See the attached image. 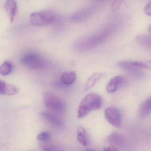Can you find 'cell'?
<instances>
[{"label": "cell", "mask_w": 151, "mask_h": 151, "mask_svg": "<svg viewBox=\"0 0 151 151\" xmlns=\"http://www.w3.org/2000/svg\"><path fill=\"white\" fill-rule=\"evenodd\" d=\"M102 99L101 96L96 93L87 94L81 100L77 112V117L83 119L91 111L98 110L101 107Z\"/></svg>", "instance_id": "cell-1"}, {"label": "cell", "mask_w": 151, "mask_h": 151, "mask_svg": "<svg viewBox=\"0 0 151 151\" xmlns=\"http://www.w3.org/2000/svg\"><path fill=\"white\" fill-rule=\"evenodd\" d=\"M56 19V15L53 12L41 11L33 12L30 15L31 24L36 26L48 25L52 24Z\"/></svg>", "instance_id": "cell-2"}, {"label": "cell", "mask_w": 151, "mask_h": 151, "mask_svg": "<svg viewBox=\"0 0 151 151\" xmlns=\"http://www.w3.org/2000/svg\"><path fill=\"white\" fill-rule=\"evenodd\" d=\"M21 61L26 67L33 70L43 69L47 65V63L44 58L35 53H29L25 55Z\"/></svg>", "instance_id": "cell-3"}, {"label": "cell", "mask_w": 151, "mask_h": 151, "mask_svg": "<svg viewBox=\"0 0 151 151\" xmlns=\"http://www.w3.org/2000/svg\"><path fill=\"white\" fill-rule=\"evenodd\" d=\"M45 106L54 111L62 112L65 110V105L63 101L57 95L51 92H45L43 95Z\"/></svg>", "instance_id": "cell-4"}, {"label": "cell", "mask_w": 151, "mask_h": 151, "mask_svg": "<svg viewBox=\"0 0 151 151\" xmlns=\"http://www.w3.org/2000/svg\"><path fill=\"white\" fill-rule=\"evenodd\" d=\"M105 117L106 121L115 127H119L121 124V115L119 110L116 107L111 106L105 110Z\"/></svg>", "instance_id": "cell-5"}, {"label": "cell", "mask_w": 151, "mask_h": 151, "mask_svg": "<svg viewBox=\"0 0 151 151\" xmlns=\"http://www.w3.org/2000/svg\"><path fill=\"white\" fill-rule=\"evenodd\" d=\"M118 65L121 69L127 70H132L138 68H151L150 65L146 63L138 61H121L118 63Z\"/></svg>", "instance_id": "cell-6"}, {"label": "cell", "mask_w": 151, "mask_h": 151, "mask_svg": "<svg viewBox=\"0 0 151 151\" xmlns=\"http://www.w3.org/2000/svg\"><path fill=\"white\" fill-rule=\"evenodd\" d=\"M4 8L9 17L10 21L12 22L15 19L17 12V5L15 0H7L4 4Z\"/></svg>", "instance_id": "cell-7"}, {"label": "cell", "mask_w": 151, "mask_h": 151, "mask_svg": "<svg viewBox=\"0 0 151 151\" xmlns=\"http://www.w3.org/2000/svg\"><path fill=\"white\" fill-rule=\"evenodd\" d=\"M19 92V89L14 85L0 80V95L12 96Z\"/></svg>", "instance_id": "cell-8"}, {"label": "cell", "mask_w": 151, "mask_h": 151, "mask_svg": "<svg viewBox=\"0 0 151 151\" xmlns=\"http://www.w3.org/2000/svg\"><path fill=\"white\" fill-rule=\"evenodd\" d=\"M40 114L46 120L53 126L57 127H60L63 126L62 121L54 114L47 112H42Z\"/></svg>", "instance_id": "cell-9"}, {"label": "cell", "mask_w": 151, "mask_h": 151, "mask_svg": "<svg viewBox=\"0 0 151 151\" xmlns=\"http://www.w3.org/2000/svg\"><path fill=\"white\" fill-rule=\"evenodd\" d=\"M104 75V74L100 73H95L88 79L84 85V91L88 90L94 87L97 82Z\"/></svg>", "instance_id": "cell-10"}, {"label": "cell", "mask_w": 151, "mask_h": 151, "mask_svg": "<svg viewBox=\"0 0 151 151\" xmlns=\"http://www.w3.org/2000/svg\"><path fill=\"white\" fill-rule=\"evenodd\" d=\"M122 77L121 76H116L112 78L107 84L106 90L108 93H113L115 92L120 84L122 83Z\"/></svg>", "instance_id": "cell-11"}, {"label": "cell", "mask_w": 151, "mask_h": 151, "mask_svg": "<svg viewBox=\"0 0 151 151\" xmlns=\"http://www.w3.org/2000/svg\"><path fill=\"white\" fill-rule=\"evenodd\" d=\"M77 140L81 145L87 146L88 145V138L85 129L82 127L77 128Z\"/></svg>", "instance_id": "cell-12"}, {"label": "cell", "mask_w": 151, "mask_h": 151, "mask_svg": "<svg viewBox=\"0 0 151 151\" xmlns=\"http://www.w3.org/2000/svg\"><path fill=\"white\" fill-rule=\"evenodd\" d=\"M76 74L73 71H67L62 73L60 76L61 82L65 85H70L74 82L76 79Z\"/></svg>", "instance_id": "cell-13"}, {"label": "cell", "mask_w": 151, "mask_h": 151, "mask_svg": "<svg viewBox=\"0 0 151 151\" xmlns=\"http://www.w3.org/2000/svg\"><path fill=\"white\" fill-rule=\"evenodd\" d=\"M139 113L142 117H145L151 113V96L145 99L141 104Z\"/></svg>", "instance_id": "cell-14"}, {"label": "cell", "mask_w": 151, "mask_h": 151, "mask_svg": "<svg viewBox=\"0 0 151 151\" xmlns=\"http://www.w3.org/2000/svg\"><path fill=\"white\" fill-rule=\"evenodd\" d=\"M107 140L110 143L117 146H121L124 142L123 137L120 134L117 133L111 134L107 138Z\"/></svg>", "instance_id": "cell-15"}, {"label": "cell", "mask_w": 151, "mask_h": 151, "mask_svg": "<svg viewBox=\"0 0 151 151\" xmlns=\"http://www.w3.org/2000/svg\"><path fill=\"white\" fill-rule=\"evenodd\" d=\"M135 39L137 42L142 46L151 48V36L140 35H137Z\"/></svg>", "instance_id": "cell-16"}, {"label": "cell", "mask_w": 151, "mask_h": 151, "mask_svg": "<svg viewBox=\"0 0 151 151\" xmlns=\"http://www.w3.org/2000/svg\"><path fill=\"white\" fill-rule=\"evenodd\" d=\"M89 14L90 12L88 10H83L79 12L73 16L71 17L72 20L76 22L82 21L88 17Z\"/></svg>", "instance_id": "cell-17"}, {"label": "cell", "mask_w": 151, "mask_h": 151, "mask_svg": "<svg viewBox=\"0 0 151 151\" xmlns=\"http://www.w3.org/2000/svg\"><path fill=\"white\" fill-rule=\"evenodd\" d=\"M12 65L9 61L4 62L0 66V74L3 76L9 75L12 70Z\"/></svg>", "instance_id": "cell-18"}, {"label": "cell", "mask_w": 151, "mask_h": 151, "mask_svg": "<svg viewBox=\"0 0 151 151\" xmlns=\"http://www.w3.org/2000/svg\"><path fill=\"white\" fill-rule=\"evenodd\" d=\"M42 149L44 151H65L61 147L54 144H45L42 145Z\"/></svg>", "instance_id": "cell-19"}, {"label": "cell", "mask_w": 151, "mask_h": 151, "mask_svg": "<svg viewBox=\"0 0 151 151\" xmlns=\"http://www.w3.org/2000/svg\"><path fill=\"white\" fill-rule=\"evenodd\" d=\"M50 134L49 133L47 132H42L40 133L38 136L37 139L38 141L41 142H46L48 141L50 138Z\"/></svg>", "instance_id": "cell-20"}, {"label": "cell", "mask_w": 151, "mask_h": 151, "mask_svg": "<svg viewBox=\"0 0 151 151\" xmlns=\"http://www.w3.org/2000/svg\"><path fill=\"white\" fill-rule=\"evenodd\" d=\"M124 0H114L111 4V9L113 11H118L119 9Z\"/></svg>", "instance_id": "cell-21"}, {"label": "cell", "mask_w": 151, "mask_h": 151, "mask_svg": "<svg viewBox=\"0 0 151 151\" xmlns=\"http://www.w3.org/2000/svg\"><path fill=\"white\" fill-rule=\"evenodd\" d=\"M145 15L149 17H151V1L148 3L144 8V9Z\"/></svg>", "instance_id": "cell-22"}, {"label": "cell", "mask_w": 151, "mask_h": 151, "mask_svg": "<svg viewBox=\"0 0 151 151\" xmlns=\"http://www.w3.org/2000/svg\"><path fill=\"white\" fill-rule=\"evenodd\" d=\"M104 151H119V150L115 146L112 145V146L105 147L104 148Z\"/></svg>", "instance_id": "cell-23"}, {"label": "cell", "mask_w": 151, "mask_h": 151, "mask_svg": "<svg viewBox=\"0 0 151 151\" xmlns=\"http://www.w3.org/2000/svg\"><path fill=\"white\" fill-rule=\"evenodd\" d=\"M148 30H149V32L151 34V24L150 25V26L149 27Z\"/></svg>", "instance_id": "cell-24"}, {"label": "cell", "mask_w": 151, "mask_h": 151, "mask_svg": "<svg viewBox=\"0 0 151 151\" xmlns=\"http://www.w3.org/2000/svg\"><path fill=\"white\" fill-rule=\"evenodd\" d=\"M85 151H96L95 150H93V149H88V150H86Z\"/></svg>", "instance_id": "cell-25"}, {"label": "cell", "mask_w": 151, "mask_h": 151, "mask_svg": "<svg viewBox=\"0 0 151 151\" xmlns=\"http://www.w3.org/2000/svg\"><path fill=\"white\" fill-rule=\"evenodd\" d=\"M100 1H104V0H100Z\"/></svg>", "instance_id": "cell-26"}]
</instances>
